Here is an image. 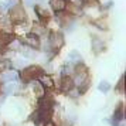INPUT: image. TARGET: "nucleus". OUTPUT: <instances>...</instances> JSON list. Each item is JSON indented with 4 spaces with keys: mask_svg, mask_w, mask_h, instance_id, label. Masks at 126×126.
<instances>
[{
    "mask_svg": "<svg viewBox=\"0 0 126 126\" xmlns=\"http://www.w3.org/2000/svg\"><path fill=\"white\" fill-rule=\"evenodd\" d=\"M72 82H74V86H79V94H81V91H85L86 88H88V85H89V74H88V69L85 67L75 65Z\"/></svg>",
    "mask_w": 126,
    "mask_h": 126,
    "instance_id": "obj_1",
    "label": "nucleus"
},
{
    "mask_svg": "<svg viewBox=\"0 0 126 126\" xmlns=\"http://www.w3.org/2000/svg\"><path fill=\"white\" fill-rule=\"evenodd\" d=\"M43 74V69L40 67H29V68L23 69V79L24 81H35L38 79V77Z\"/></svg>",
    "mask_w": 126,
    "mask_h": 126,
    "instance_id": "obj_2",
    "label": "nucleus"
},
{
    "mask_svg": "<svg viewBox=\"0 0 126 126\" xmlns=\"http://www.w3.org/2000/svg\"><path fill=\"white\" fill-rule=\"evenodd\" d=\"M48 46L54 51L60 50L64 46V35L61 33H51V35L48 37Z\"/></svg>",
    "mask_w": 126,
    "mask_h": 126,
    "instance_id": "obj_3",
    "label": "nucleus"
},
{
    "mask_svg": "<svg viewBox=\"0 0 126 126\" xmlns=\"http://www.w3.org/2000/svg\"><path fill=\"white\" fill-rule=\"evenodd\" d=\"M12 10V13H10V18H12L13 23H23L24 20H26V12H24V9L21 6H16L13 7V9H10Z\"/></svg>",
    "mask_w": 126,
    "mask_h": 126,
    "instance_id": "obj_4",
    "label": "nucleus"
},
{
    "mask_svg": "<svg viewBox=\"0 0 126 126\" xmlns=\"http://www.w3.org/2000/svg\"><path fill=\"white\" fill-rule=\"evenodd\" d=\"M23 43L24 46L30 47V48H34V50H37L40 47V38H38L37 34H26L23 37Z\"/></svg>",
    "mask_w": 126,
    "mask_h": 126,
    "instance_id": "obj_5",
    "label": "nucleus"
},
{
    "mask_svg": "<svg viewBox=\"0 0 126 126\" xmlns=\"http://www.w3.org/2000/svg\"><path fill=\"white\" fill-rule=\"evenodd\" d=\"M13 81H18V75L16 71H1L0 72V82L1 84H7V82H13Z\"/></svg>",
    "mask_w": 126,
    "mask_h": 126,
    "instance_id": "obj_6",
    "label": "nucleus"
},
{
    "mask_svg": "<svg viewBox=\"0 0 126 126\" xmlns=\"http://www.w3.org/2000/svg\"><path fill=\"white\" fill-rule=\"evenodd\" d=\"M4 94L6 95H14V94H18L20 89H21V85L18 81H13V82H7L4 84Z\"/></svg>",
    "mask_w": 126,
    "mask_h": 126,
    "instance_id": "obj_7",
    "label": "nucleus"
},
{
    "mask_svg": "<svg viewBox=\"0 0 126 126\" xmlns=\"http://www.w3.org/2000/svg\"><path fill=\"white\" fill-rule=\"evenodd\" d=\"M67 61H68V64H71V65H79V64L82 63V57H81V54L77 51V50H72V51H69Z\"/></svg>",
    "mask_w": 126,
    "mask_h": 126,
    "instance_id": "obj_8",
    "label": "nucleus"
},
{
    "mask_svg": "<svg viewBox=\"0 0 126 126\" xmlns=\"http://www.w3.org/2000/svg\"><path fill=\"white\" fill-rule=\"evenodd\" d=\"M92 51L95 52V54H99V52H102L105 50V43H103L101 38H98V37H94L92 38Z\"/></svg>",
    "mask_w": 126,
    "mask_h": 126,
    "instance_id": "obj_9",
    "label": "nucleus"
},
{
    "mask_svg": "<svg viewBox=\"0 0 126 126\" xmlns=\"http://www.w3.org/2000/svg\"><path fill=\"white\" fill-rule=\"evenodd\" d=\"M38 82L43 85V88H47V89H52V88H54V82H52L50 75L41 74L40 77H38Z\"/></svg>",
    "mask_w": 126,
    "mask_h": 126,
    "instance_id": "obj_10",
    "label": "nucleus"
},
{
    "mask_svg": "<svg viewBox=\"0 0 126 126\" xmlns=\"http://www.w3.org/2000/svg\"><path fill=\"white\" fill-rule=\"evenodd\" d=\"M72 88H74L72 78H71V77H63V79H61V91L69 92Z\"/></svg>",
    "mask_w": 126,
    "mask_h": 126,
    "instance_id": "obj_11",
    "label": "nucleus"
},
{
    "mask_svg": "<svg viewBox=\"0 0 126 126\" xmlns=\"http://www.w3.org/2000/svg\"><path fill=\"white\" fill-rule=\"evenodd\" d=\"M50 4L54 12H63L67 7V1L65 0H50Z\"/></svg>",
    "mask_w": 126,
    "mask_h": 126,
    "instance_id": "obj_12",
    "label": "nucleus"
},
{
    "mask_svg": "<svg viewBox=\"0 0 126 126\" xmlns=\"http://www.w3.org/2000/svg\"><path fill=\"white\" fill-rule=\"evenodd\" d=\"M52 108V101L50 99V98H47V96H41L40 99V106H38V109H43V110H51Z\"/></svg>",
    "mask_w": 126,
    "mask_h": 126,
    "instance_id": "obj_13",
    "label": "nucleus"
},
{
    "mask_svg": "<svg viewBox=\"0 0 126 126\" xmlns=\"http://www.w3.org/2000/svg\"><path fill=\"white\" fill-rule=\"evenodd\" d=\"M20 51H21V54H23L24 58H34L35 57V50L34 48H30V47H24L21 46V48H20Z\"/></svg>",
    "mask_w": 126,
    "mask_h": 126,
    "instance_id": "obj_14",
    "label": "nucleus"
},
{
    "mask_svg": "<svg viewBox=\"0 0 126 126\" xmlns=\"http://www.w3.org/2000/svg\"><path fill=\"white\" fill-rule=\"evenodd\" d=\"M17 4H18V0H4V3L1 4L0 10L1 12H7V10L13 9V7H16Z\"/></svg>",
    "mask_w": 126,
    "mask_h": 126,
    "instance_id": "obj_15",
    "label": "nucleus"
},
{
    "mask_svg": "<svg viewBox=\"0 0 126 126\" xmlns=\"http://www.w3.org/2000/svg\"><path fill=\"white\" fill-rule=\"evenodd\" d=\"M27 31H29V27L24 26V23H17L16 27H14V33H16L17 35H26Z\"/></svg>",
    "mask_w": 126,
    "mask_h": 126,
    "instance_id": "obj_16",
    "label": "nucleus"
},
{
    "mask_svg": "<svg viewBox=\"0 0 126 126\" xmlns=\"http://www.w3.org/2000/svg\"><path fill=\"white\" fill-rule=\"evenodd\" d=\"M35 13L38 14V17H40L41 20H47V18L50 17V13H48V10L43 9L41 6H37V7H35Z\"/></svg>",
    "mask_w": 126,
    "mask_h": 126,
    "instance_id": "obj_17",
    "label": "nucleus"
},
{
    "mask_svg": "<svg viewBox=\"0 0 126 126\" xmlns=\"http://www.w3.org/2000/svg\"><path fill=\"white\" fill-rule=\"evenodd\" d=\"M123 119V105H119L116 110L113 112V120L118 122V120H122Z\"/></svg>",
    "mask_w": 126,
    "mask_h": 126,
    "instance_id": "obj_18",
    "label": "nucleus"
},
{
    "mask_svg": "<svg viewBox=\"0 0 126 126\" xmlns=\"http://www.w3.org/2000/svg\"><path fill=\"white\" fill-rule=\"evenodd\" d=\"M21 46H23V44H21V43H20L18 40H16V38H13V40L10 41L9 44H7V47H9L10 50H14V51L20 50V48H21Z\"/></svg>",
    "mask_w": 126,
    "mask_h": 126,
    "instance_id": "obj_19",
    "label": "nucleus"
},
{
    "mask_svg": "<svg viewBox=\"0 0 126 126\" xmlns=\"http://www.w3.org/2000/svg\"><path fill=\"white\" fill-rule=\"evenodd\" d=\"M10 67H12L10 61H7L6 58H0V72L6 71V69H10Z\"/></svg>",
    "mask_w": 126,
    "mask_h": 126,
    "instance_id": "obj_20",
    "label": "nucleus"
},
{
    "mask_svg": "<svg viewBox=\"0 0 126 126\" xmlns=\"http://www.w3.org/2000/svg\"><path fill=\"white\" fill-rule=\"evenodd\" d=\"M98 89H99L101 92H108L109 89H110V84H109L108 81H102V82H99Z\"/></svg>",
    "mask_w": 126,
    "mask_h": 126,
    "instance_id": "obj_21",
    "label": "nucleus"
},
{
    "mask_svg": "<svg viewBox=\"0 0 126 126\" xmlns=\"http://www.w3.org/2000/svg\"><path fill=\"white\" fill-rule=\"evenodd\" d=\"M84 0H69V4L72 7H77V9H81V7L84 6Z\"/></svg>",
    "mask_w": 126,
    "mask_h": 126,
    "instance_id": "obj_22",
    "label": "nucleus"
},
{
    "mask_svg": "<svg viewBox=\"0 0 126 126\" xmlns=\"http://www.w3.org/2000/svg\"><path fill=\"white\" fill-rule=\"evenodd\" d=\"M94 24L96 26L98 29H101V30H106V29H108V26H106V23H105L103 20H96Z\"/></svg>",
    "mask_w": 126,
    "mask_h": 126,
    "instance_id": "obj_23",
    "label": "nucleus"
},
{
    "mask_svg": "<svg viewBox=\"0 0 126 126\" xmlns=\"http://www.w3.org/2000/svg\"><path fill=\"white\" fill-rule=\"evenodd\" d=\"M24 3H26V6H34L37 0H24Z\"/></svg>",
    "mask_w": 126,
    "mask_h": 126,
    "instance_id": "obj_24",
    "label": "nucleus"
},
{
    "mask_svg": "<svg viewBox=\"0 0 126 126\" xmlns=\"http://www.w3.org/2000/svg\"><path fill=\"white\" fill-rule=\"evenodd\" d=\"M118 89H119V92H123V78H120L119 85H118Z\"/></svg>",
    "mask_w": 126,
    "mask_h": 126,
    "instance_id": "obj_25",
    "label": "nucleus"
},
{
    "mask_svg": "<svg viewBox=\"0 0 126 126\" xmlns=\"http://www.w3.org/2000/svg\"><path fill=\"white\" fill-rule=\"evenodd\" d=\"M44 126H54V123H52V122H50V120H48V122H46V123H44Z\"/></svg>",
    "mask_w": 126,
    "mask_h": 126,
    "instance_id": "obj_26",
    "label": "nucleus"
},
{
    "mask_svg": "<svg viewBox=\"0 0 126 126\" xmlns=\"http://www.w3.org/2000/svg\"><path fill=\"white\" fill-rule=\"evenodd\" d=\"M38 1H43V0H37V3H38Z\"/></svg>",
    "mask_w": 126,
    "mask_h": 126,
    "instance_id": "obj_27",
    "label": "nucleus"
},
{
    "mask_svg": "<svg viewBox=\"0 0 126 126\" xmlns=\"http://www.w3.org/2000/svg\"><path fill=\"white\" fill-rule=\"evenodd\" d=\"M113 126H119V125H113Z\"/></svg>",
    "mask_w": 126,
    "mask_h": 126,
    "instance_id": "obj_28",
    "label": "nucleus"
}]
</instances>
